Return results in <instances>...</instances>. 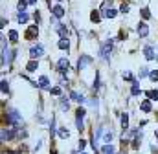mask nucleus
<instances>
[{"label":"nucleus","instance_id":"1","mask_svg":"<svg viewBox=\"0 0 158 154\" xmlns=\"http://www.w3.org/2000/svg\"><path fill=\"white\" fill-rule=\"evenodd\" d=\"M6 119H7V123H9L11 127H19V125H22V116H20V112H19L17 108H7Z\"/></svg>","mask_w":158,"mask_h":154},{"label":"nucleus","instance_id":"2","mask_svg":"<svg viewBox=\"0 0 158 154\" xmlns=\"http://www.w3.org/2000/svg\"><path fill=\"white\" fill-rule=\"evenodd\" d=\"M112 50H114V40H112V38L105 40V42H103V46L99 48V55H101V57L105 59V63H109V61H110Z\"/></svg>","mask_w":158,"mask_h":154},{"label":"nucleus","instance_id":"3","mask_svg":"<svg viewBox=\"0 0 158 154\" xmlns=\"http://www.w3.org/2000/svg\"><path fill=\"white\" fill-rule=\"evenodd\" d=\"M92 63H94V59H92L90 55H86V53H81V55H79V61H77V70L81 72V70L88 68Z\"/></svg>","mask_w":158,"mask_h":154},{"label":"nucleus","instance_id":"4","mask_svg":"<svg viewBox=\"0 0 158 154\" xmlns=\"http://www.w3.org/2000/svg\"><path fill=\"white\" fill-rule=\"evenodd\" d=\"M30 55H31V59H39V57H42L44 55V46L42 44H33L31 48H30Z\"/></svg>","mask_w":158,"mask_h":154},{"label":"nucleus","instance_id":"5","mask_svg":"<svg viewBox=\"0 0 158 154\" xmlns=\"http://www.w3.org/2000/svg\"><path fill=\"white\" fill-rule=\"evenodd\" d=\"M143 55H145L147 61H156L158 59V55H156V51H155V46H153V44L143 46Z\"/></svg>","mask_w":158,"mask_h":154},{"label":"nucleus","instance_id":"6","mask_svg":"<svg viewBox=\"0 0 158 154\" xmlns=\"http://www.w3.org/2000/svg\"><path fill=\"white\" fill-rule=\"evenodd\" d=\"M68 68H70V61H68L66 57H61V59L57 61V70H59V72H61L63 75H66Z\"/></svg>","mask_w":158,"mask_h":154},{"label":"nucleus","instance_id":"7","mask_svg":"<svg viewBox=\"0 0 158 154\" xmlns=\"http://www.w3.org/2000/svg\"><path fill=\"white\" fill-rule=\"evenodd\" d=\"M15 132H17V130H15V127H13V128H7V130H6V128H2V138H0V140H2V143L11 141V140L15 138Z\"/></svg>","mask_w":158,"mask_h":154},{"label":"nucleus","instance_id":"8","mask_svg":"<svg viewBox=\"0 0 158 154\" xmlns=\"http://www.w3.org/2000/svg\"><path fill=\"white\" fill-rule=\"evenodd\" d=\"M50 11H52V15H53L57 20H61V18L64 17V7H63V6H52Z\"/></svg>","mask_w":158,"mask_h":154},{"label":"nucleus","instance_id":"9","mask_svg":"<svg viewBox=\"0 0 158 154\" xmlns=\"http://www.w3.org/2000/svg\"><path fill=\"white\" fill-rule=\"evenodd\" d=\"M37 35H39V28H37V24H35V26H30V28L26 30V38L33 40V38H37Z\"/></svg>","mask_w":158,"mask_h":154},{"label":"nucleus","instance_id":"10","mask_svg":"<svg viewBox=\"0 0 158 154\" xmlns=\"http://www.w3.org/2000/svg\"><path fill=\"white\" fill-rule=\"evenodd\" d=\"M136 30H138V35H140V37H142V38H145V37H147V35H149V26H147L145 22H140Z\"/></svg>","mask_w":158,"mask_h":154},{"label":"nucleus","instance_id":"11","mask_svg":"<svg viewBox=\"0 0 158 154\" xmlns=\"http://www.w3.org/2000/svg\"><path fill=\"white\" fill-rule=\"evenodd\" d=\"M99 154H116V149L112 143H105L101 149H99Z\"/></svg>","mask_w":158,"mask_h":154},{"label":"nucleus","instance_id":"12","mask_svg":"<svg viewBox=\"0 0 158 154\" xmlns=\"http://www.w3.org/2000/svg\"><path fill=\"white\" fill-rule=\"evenodd\" d=\"M140 110H142V112H145V114H149V112L153 110L151 99H145V101H142V105H140Z\"/></svg>","mask_w":158,"mask_h":154},{"label":"nucleus","instance_id":"13","mask_svg":"<svg viewBox=\"0 0 158 154\" xmlns=\"http://www.w3.org/2000/svg\"><path fill=\"white\" fill-rule=\"evenodd\" d=\"M112 138H114V132H112V128L109 130V128L105 127V130H103V138H101V140H103L105 143H110V141H112Z\"/></svg>","mask_w":158,"mask_h":154},{"label":"nucleus","instance_id":"14","mask_svg":"<svg viewBox=\"0 0 158 154\" xmlns=\"http://www.w3.org/2000/svg\"><path fill=\"white\" fill-rule=\"evenodd\" d=\"M37 88H42V90H50V81L46 75H40L39 77V86Z\"/></svg>","mask_w":158,"mask_h":154},{"label":"nucleus","instance_id":"15","mask_svg":"<svg viewBox=\"0 0 158 154\" xmlns=\"http://www.w3.org/2000/svg\"><path fill=\"white\" fill-rule=\"evenodd\" d=\"M30 20V15L26 13V11H19V17H17V22L19 24H26Z\"/></svg>","mask_w":158,"mask_h":154},{"label":"nucleus","instance_id":"16","mask_svg":"<svg viewBox=\"0 0 158 154\" xmlns=\"http://www.w3.org/2000/svg\"><path fill=\"white\" fill-rule=\"evenodd\" d=\"M37 68H39V61H35V59H31L26 64V72H37Z\"/></svg>","mask_w":158,"mask_h":154},{"label":"nucleus","instance_id":"17","mask_svg":"<svg viewBox=\"0 0 158 154\" xmlns=\"http://www.w3.org/2000/svg\"><path fill=\"white\" fill-rule=\"evenodd\" d=\"M57 33L61 35V38H68V33H70V31H68V28H66V26L59 24V26H57Z\"/></svg>","mask_w":158,"mask_h":154},{"label":"nucleus","instance_id":"18","mask_svg":"<svg viewBox=\"0 0 158 154\" xmlns=\"http://www.w3.org/2000/svg\"><path fill=\"white\" fill-rule=\"evenodd\" d=\"M57 136H59L61 140H68L70 130H68V128H64V127H61V128H57Z\"/></svg>","mask_w":158,"mask_h":154},{"label":"nucleus","instance_id":"19","mask_svg":"<svg viewBox=\"0 0 158 154\" xmlns=\"http://www.w3.org/2000/svg\"><path fill=\"white\" fill-rule=\"evenodd\" d=\"M70 97H72V99H76V101H77L79 105L86 101V99H85V95H81V94H77L76 90H72V92H70Z\"/></svg>","mask_w":158,"mask_h":154},{"label":"nucleus","instance_id":"20","mask_svg":"<svg viewBox=\"0 0 158 154\" xmlns=\"http://www.w3.org/2000/svg\"><path fill=\"white\" fill-rule=\"evenodd\" d=\"M61 110H70V99L68 97H64V95H61Z\"/></svg>","mask_w":158,"mask_h":154},{"label":"nucleus","instance_id":"21","mask_svg":"<svg viewBox=\"0 0 158 154\" xmlns=\"http://www.w3.org/2000/svg\"><path fill=\"white\" fill-rule=\"evenodd\" d=\"M59 50H63V51H68V50H70L68 38H61V40H59Z\"/></svg>","mask_w":158,"mask_h":154},{"label":"nucleus","instance_id":"22","mask_svg":"<svg viewBox=\"0 0 158 154\" xmlns=\"http://www.w3.org/2000/svg\"><path fill=\"white\" fill-rule=\"evenodd\" d=\"M140 92H142L140 83H138V81H134V83H132V86H131V95H138Z\"/></svg>","mask_w":158,"mask_h":154},{"label":"nucleus","instance_id":"23","mask_svg":"<svg viewBox=\"0 0 158 154\" xmlns=\"http://www.w3.org/2000/svg\"><path fill=\"white\" fill-rule=\"evenodd\" d=\"M142 140H143V134L138 130V132H136V136H134V140H132V147H134V149H138V145H140V141H142Z\"/></svg>","mask_w":158,"mask_h":154},{"label":"nucleus","instance_id":"24","mask_svg":"<svg viewBox=\"0 0 158 154\" xmlns=\"http://www.w3.org/2000/svg\"><path fill=\"white\" fill-rule=\"evenodd\" d=\"M119 123H121V128H123V130H127V127H129V116L121 114V116H119Z\"/></svg>","mask_w":158,"mask_h":154},{"label":"nucleus","instance_id":"25","mask_svg":"<svg viewBox=\"0 0 158 154\" xmlns=\"http://www.w3.org/2000/svg\"><path fill=\"white\" fill-rule=\"evenodd\" d=\"M140 15H142L143 20H149V18H151V11H149V7H142V9H140Z\"/></svg>","mask_w":158,"mask_h":154},{"label":"nucleus","instance_id":"26","mask_svg":"<svg viewBox=\"0 0 158 154\" xmlns=\"http://www.w3.org/2000/svg\"><path fill=\"white\" fill-rule=\"evenodd\" d=\"M99 84H101V83H99V74L96 72V77H94V83H92V90H94V94H96V92L99 90Z\"/></svg>","mask_w":158,"mask_h":154},{"label":"nucleus","instance_id":"27","mask_svg":"<svg viewBox=\"0 0 158 154\" xmlns=\"http://www.w3.org/2000/svg\"><path fill=\"white\" fill-rule=\"evenodd\" d=\"M116 15H118V9H114V7H109V9L105 11V17H107V18H114Z\"/></svg>","mask_w":158,"mask_h":154},{"label":"nucleus","instance_id":"28","mask_svg":"<svg viewBox=\"0 0 158 154\" xmlns=\"http://www.w3.org/2000/svg\"><path fill=\"white\" fill-rule=\"evenodd\" d=\"M121 77L125 79V81H131V83H134L136 79H134V75H132V72H129V70H125L123 74H121Z\"/></svg>","mask_w":158,"mask_h":154},{"label":"nucleus","instance_id":"29","mask_svg":"<svg viewBox=\"0 0 158 154\" xmlns=\"http://www.w3.org/2000/svg\"><path fill=\"white\" fill-rule=\"evenodd\" d=\"M76 128H77L79 132L85 130V121H83V117H76Z\"/></svg>","mask_w":158,"mask_h":154},{"label":"nucleus","instance_id":"30","mask_svg":"<svg viewBox=\"0 0 158 154\" xmlns=\"http://www.w3.org/2000/svg\"><path fill=\"white\" fill-rule=\"evenodd\" d=\"M145 95H147V99H151V101L155 99V101H156L158 99V90H149V92H145Z\"/></svg>","mask_w":158,"mask_h":154},{"label":"nucleus","instance_id":"31","mask_svg":"<svg viewBox=\"0 0 158 154\" xmlns=\"http://www.w3.org/2000/svg\"><path fill=\"white\" fill-rule=\"evenodd\" d=\"M90 20L98 24V22L101 20V15H99V11H92V13H90Z\"/></svg>","mask_w":158,"mask_h":154},{"label":"nucleus","instance_id":"32","mask_svg":"<svg viewBox=\"0 0 158 154\" xmlns=\"http://www.w3.org/2000/svg\"><path fill=\"white\" fill-rule=\"evenodd\" d=\"M0 88H2V94H4V95H6V94H9V84H7V81H6V79H2Z\"/></svg>","mask_w":158,"mask_h":154},{"label":"nucleus","instance_id":"33","mask_svg":"<svg viewBox=\"0 0 158 154\" xmlns=\"http://www.w3.org/2000/svg\"><path fill=\"white\" fill-rule=\"evenodd\" d=\"M17 40H19V33H17L15 30H9V42H13V44H15Z\"/></svg>","mask_w":158,"mask_h":154},{"label":"nucleus","instance_id":"34","mask_svg":"<svg viewBox=\"0 0 158 154\" xmlns=\"http://www.w3.org/2000/svg\"><path fill=\"white\" fill-rule=\"evenodd\" d=\"M26 7H28V0H20V2L17 4V9H19V11H26Z\"/></svg>","mask_w":158,"mask_h":154},{"label":"nucleus","instance_id":"35","mask_svg":"<svg viewBox=\"0 0 158 154\" xmlns=\"http://www.w3.org/2000/svg\"><path fill=\"white\" fill-rule=\"evenodd\" d=\"M48 92H50L52 95H63V90H61L59 86H53V88H50Z\"/></svg>","mask_w":158,"mask_h":154},{"label":"nucleus","instance_id":"36","mask_svg":"<svg viewBox=\"0 0 158 154\" xmlns=\"http://www.w3.org/2000/svg\"><path fill=\"white\" fill-rule=\"evenodd\" d=\"M50 132H52V136H55V134H57V127H55V117H52V121H50Z\"/></svg>","mask_w":158,"mask_h":154},{"label":"nucleus","instance_id":"37","mask_svg":"<svg viewBox=\"0 0 158 154\" xmlns=\"http://www.w3.org/2000/svg\"><path fill=\"white\" fill-rule=\"evenodd\" d=\"M85 147H86V140H83V138H81V140H79V143H77V151H79V152H81V151H85Z\"/></svg>","mask_w":158,"mask_h":154},{"label":"nucleus","instance_id":"38","mask_svg":"<svg viewBox=\"0 0 158 154\" xmlns=\"http://www.w3.org/2000/svg\"><path fill=\"white\" fill-rule=\"evenodd\" d=\"M149 79H151L153 83H158V70H153V72L149 74Z\"/></svg>","mask_w":158,"mask_h":154},{"label":"nucleus","instance_id":"39","mask_svg":"<svg viewBox=\"0 0 158 154\" xmlns=\"http://www.w3.org/2000/svg\"><path fill=\"white\" fill-rule=\"evenodd\" d=\"M149 74H151V72H149L147 68H142V70H140V79H143V77H147Z\"/></svg>","mask_w":158,"mask_h":154},{"label":"nucleus","instance_id":"40","mask_svg":"<svg viewBox=\"0 0 158 154\" xmlns=\"http://www.w3.org/2000/svg\"><path fill=\"white\" fill-rule=\"evenodd\" d=\"M76 117H85V108L79 107L77 110H76Z\"/></svg>","mask_w":158,"mask_h":154},{"label":"nucleus","instance_id":"41","mask_svg":"<svg viewBox=\"0 0 158 154\" xmlns=\"http://www.w3.org/2000/svg\"><path fill=\"white\" fill-rule=\"evenodd\" d=\"M33 18H35V22L39 24V20H40V13H39V11H35V15H33Z\"/></svg>","mask_w":158,"mask_h":154},{"label":"nucleus","instance_id":"42","mask_svg":"<svg viewBox=\"0 0 158 154\" xmlns=\"http://www.w3.org/2000/svg\"><path fill=\"white\" fill-rule=\"evenodd\" d=\"M121 11H123V13H127V11H129V6H127V4H123V6H121Z\"/></svg>","mask_w":158,"mask_h":154},{"label":"nucleus","instance_id":"43","mask_svg":"<svg viewBox=\"0 0 158 154\" xmlns=\"http://www.w3.org/2000/svg\"><path fill=\"white\" fill-rule=\"evenodd\" d=\"M4 154H22V151H9V152H4Z\"/></svg>","mask_w":158,"mask_h":154},{"label":"nucleus","instance_id":"44","mask_svg":"<svg viewBox=\"0 0 158 154\" xmlns=\"http://www.w3.org/2000/svg\"><path fill=\"white\" fill-rule=\"evenodd\" d=\"M28 4H37V0H28Z\"/></svg>","mask_w":158,"mask_h":154},{"label":"nucleus","instance_id":"45","mask_svg":"<svg viewBox=\"0 0 158 154\" xmlns=\"http://www.w3.org/2000/svg\"><path fill=\"white\" fill-rule=\"evenodd\" d=\"M79 154H88V152H85V151H81V152H79Z\"/></svg>","mask_w":158,"mask_h":154},{"label":"nucleus","instance_id":"46","mask_svg":"<svg viewBox=\"0 0 158 154\" xmlns=\"http://www.w3.org/2000/svg\"><path fill=\"white\" fill-rule=\"evenodd\" d=\"M57 2H64V0H57Z\"/></svg>","mask_w":158,"mask_h":154},{"label":"nucleus","instance_id":"47","mask_svg":"<svg viewBox=\"0 0 158 154\" xmlns=\"http://www.w3.org/2000/svg\"><path fill=\"white\" fill-rule=\"evenodd\" d=\"M156 138H158V130H156Z\"/></svg>","mask_w":158,"mask_h":154},{"label":"nucleus","instance_id":"48","mask_svg":"<svg viewBox=\"0 0 158 154\" xmlns=\"http://www.w3.org/2000/svg\"><path fill=\"white\" fill-rule=\"evenodd\" d=\"M121 154H127V152H121Z\"/></svg>","mask_w":158,"mask_h":154}]
</instances>
